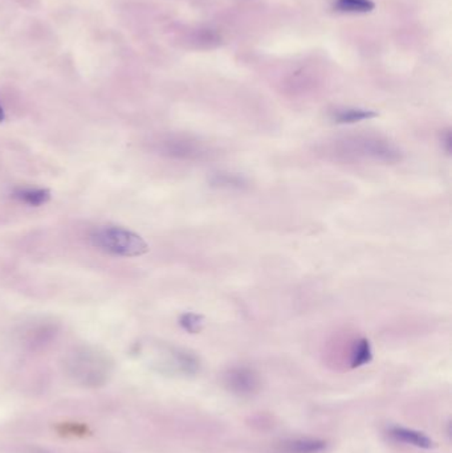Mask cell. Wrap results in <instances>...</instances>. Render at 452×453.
Masks as SVG:
<instances>
[{
  "mask_svg": "<svg viewBox=\"0 0 452 453\" xmlns=\"http://www.w3.org/2000/svg\"><path fill=\"white\" fill-rule=\"evenodd\" d=\"M58 434L64 436H72V437H83L88 435V427L81 424V423H71V422H64L60 426L57 427Z\"/></svg>",
  "mask_w": 452,
  "mask_h": 453,
  "instance_id": "14",
  "label": "cell"
},
{
  "mask_svg": "<svg viewBox=\"0 0 452 453\" xmlns=\"http://www.w3.org/2000/svg\"><path fill=\"white\" fill-rule=\"evenodd\" d=\"M91 244L115 258H138L149 252V244L137 232L121 225L105 224L89 232Z\"/></svg>",
  "mask_w": 452,
  "mask_h": 453,
  "instance_id": "2",
  "label": "cell"
},
{
  "mask_svg": "<svg viewBox=\"0 0 452 453\" xmlns=\"http://www.w3.org/2000/svg\"><path fill=\"white\" fill-rule=\"evenodd\" d=\"M4 120H6V113H4V109H3V106L0 103V123L4 122Z\"/></svg>",
  "mask_w": 452,
  "mask_h": 453,
  "instance_id": "17",
  "label": "cell"
},
{
  "mask_svg": "<svg viewBox=\"0 0 452 453\" xmlns=\"http://www.w3.org/2000/svg\"><path fill=\"white\" fill-rule=\"evenodd\" d=\"M387 434L398 443L413 445V447L422 448V449H431L433 447V442L428 436L424 435L423 432L411 429V428L391 427V428H389Z\"/></svg>",
  "mask_w": 452,
  "mask_h": 453,
  "instance_id": "9",
  "label": "cell"
},
{
  "mask_svg": "<svg viewBox=\"0 0 452 453\" xmlns=\"http://www.w3.org/2000/svg\"><path fill=\"white\" fill-rule=\"evenodd\" d=\"M215 183L220 185H236L240 187L243 183V179L239 176L230 175V174H220L215 178Z\"/></svg>",
  "mask_w": 452,
  "mask_h": 453,
  "instance_id": "15",
  "label": "cell"
},
{
  "mask_svg": "<svg viewBox=\"0 0 452 453\" xmlns=\"http://www.w3.org/2000/svg\"><path fill=\"white\" fill-rule=\"evenodd\" d=\"M166 365L171 370L185 375H194L199 370L198 358L186 350L178 347H166Z\"/></svg>",
  "mask_w": 452,
  "mask_h": 453,
  "instance_id": "6",
  "label": "cell"
},
{
  "mask_svg": "<svg viewBox=\"0 0 452 453\" xmlns=\"http://www.w3.org/2000/svg\"><path fill=\"white\" fill-rule=\"evenodd\" d=\"M373 360L371 346L366 338H359L353 342L350 349V367L357 369L364 365H368Z\"/></svg>",
  "mask_w": 452,
  "mask_h": 453,
  "instance_id": "11",
  "label": "cell"
},
{
  "mask_svg": "<svg viewBox=\"0 0 452 453\" xmlns=\"http://www.w3.org/2000/svg\"><path fill=\"white\" fill-rule=\"evenodd\" d=\"M378 117L377 111H369V109H358V108H346L333 111L332 121L341 125L349 123H357L361 121L371 120Z\"/></svg>",
  "mask_w": 452,
  "mask_h": 453,
  "instance_id": "10",
  "label": "cell"
},
{
  "mask_svg": "<svg viewBox=\"0 0 452 453\" xmlns=\"http://www.w3.org/2000/svg\"><path fill=\"white\" fill-rule=\"evenodd\" d=\"M179 325L190 334H198L205 327V317L197 313H183L179 317Z\"/></svg>",
  "mask_w": 452,
  "mask_h": 453,
  "instance_id": "13",
  "label": "cell"
},
{
  "mask_svg": "<svg viewBox=\"0 0 452 453\" xmlns=\"http://www.w3.org/2000/svg\"><path fill=\"white\" fill-rule=\"evenodd\" d=\"M328 447L322 439L297 437L283 440L276 445V453H321Z\"/></svg>",
  "mask_w": 452,
  "mask_h": 453,
  "instance_id": "8",
  "label": "cell"
},
{
  "mask_svg": "<svg viewBox=\"0 0 452 453\" xmlns=\"http://www.w3.org/2000/svg\"><path fill=\"white\" fill-rule=\"evenodd\" d=\"M153 145L160 156L177 161H200L210 154L200 141L186 136H165L155 139Z\"/></svg>",
  "mask_w": 452,
  "mask_h": 453,
  "instance_id": "4",
  "label": "cell"
},
{
  "mask_svg": "<svg viewBox=\"0 0 452 453\" xmlns=\"http://www.w3.org/2000/svg\"><path fill=\"white\" fill-rule=\"evenodd\" d=\"M11 198L20 204L27 207H41L51 200L52 194L46 187H32V185H18L11 191Z\"/></svg>",
  "mask_w": 452,
  "mask_h": 453,
  "instance_id": "7",
  "label": "cell"
},
{
  "mask_svg": "<svg viewBox=\"0 0 452 453\" xmlns=\"http://www.w3.org/2000/svg\"><path fill=\"white\" fill-rule=\"evenodd\" d=\"M329 154L341 162H374L396 163L402 159V151L389 139L376 136H348L330 143Z\"/></svg>",
  "mask_w": 452,
  "mask_h": 453,
  "instance_id": "1",
  "label": "cell"
},
{
  "mask_svg": "<svg viewBox=\"0 0 452 453\" xmlns=\"http://www.w3.org/2000/svg\"><path fill=\"white\" fill-rule=\"evenodd\" d=\"M223 383L230 392L239 397H251L256 394L262 386L259 374L252 369L243 366L227 370L223 377Z\"/></svg>",
  "mask_w": 452,
  "mask_h": 453,
  "instance_id": "5",
  "label": "cell"
},
{
  "mask_svg": "<svg viewBox=\"0 0 452 453\" xmlns=\"http://www.w3.org/2000/svg\"><path fill=\"white\" fill-rule=\"evenodd\" d=\"M376 7L371 0H333V9L346 14H368Z\"/></svg>",
  "mask_w": 452,
  "mask_h": 453,
  "instance_id": "12",
  "label": "cell"
},
{
  "mask_svg": "<svg viewBox=\"0 0 452 453\" xmlns=\"http://www.w3.org/2000/svg\"><path fill=\"white\" fill-rule=\"evenodd\" d=\"M66 367L78 382L86 386H100L108 380L112 370V362L101 350L91 346H81L69 352Z\"/></svg>",
  "mask_w": 452,
  "mask_h": 453,
  "instance_id": "3",
  "label": "cell"
},
{
  "mask_svg": "<svg viewBox=\"0 0 452 453\" xmlns=\"http://www.w3.org/2000/svg\"><path fill=\"white\" fill-rule=\"evenodd\" d=\"M31 453H48L47 451H43V449H35V451H32Z\"/></svg>",
  "mask_w": 452,
  "mask_h": 453,
  "instance_id": "18",
  "label": "cell"
},
{
  "mask_svg": "<svg viewBox=\"0 0 452 453\" xmlns=\"http://www.w3.org/2000/svg\"><path fill=\"white\" fill-rule=\"evenodd\" d=\"M451 133L450 130H446V133H443L442 136V148L447 154L451 153Z\"/></svg>",
  "mask_w": 452,
  "mask_h": 453,
  "instance_id": "16",
  "label": "cell"
}]
</instances>
